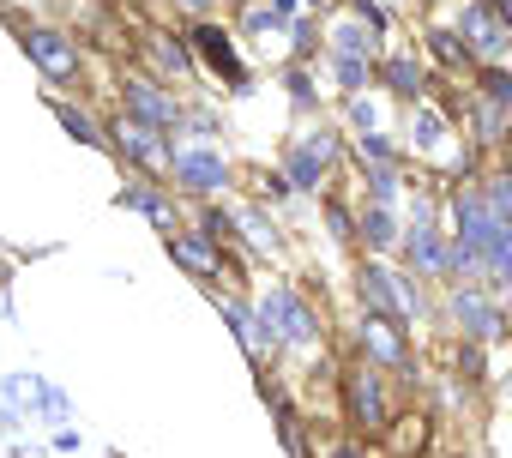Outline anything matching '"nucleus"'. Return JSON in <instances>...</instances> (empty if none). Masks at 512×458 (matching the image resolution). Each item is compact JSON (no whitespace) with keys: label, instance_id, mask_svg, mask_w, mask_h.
I'll return each instance as SVG.
<instances>
[{"label":"nucleus","instance_id":"obj_15","mask_svg":"<svg viewBox=\"0 0 512 458\" xmlns=\"http://www.w3.org/2000/svg\"><path fill=\"white\" fill-rule=\"evenodd\" d=\"M193 37H199V49H205V61H211L217 73H229V79L241 85V67H235V55H229V37H223V31H211V25H199Z\"/></svg>","mask_w":512,"mask_h":458},{"label":"nucleus","instance_id":"obj_19","mask_svg":"<svg viewBox=\"0 0 512 458\" xmlns=\"http://www.w3.org/2000/svg\"><path fill=\"white\" fill-rule=\"evenodd\" d=\"M488 7H494V19H500V25L512 31V0H488Z\"/></svg>","mask_w":512,"mask_h":458},{"label":"nucleus","instance_id":"obj_8","mask_svg":"<svg viewBox=\"0 0 512 458\" xmlns=\"http://www.w3.org/2000/svg\"><path fill=\"white\" fill-rule=\"evenodd\" d=\"M362 356H368L374 368H404V338H398V320L368 314V320H362Z\"/></svg>","mask_w":512,"mask_h":458},{"label":"nucleus","instance_id":"obj_4","mask_svg":"<svg viewBox=\"0 0 512 458\" xmlns=\"http://www.w3.org/2000/svg\"><path fill=\"white\" fill-rule=\"evenodd\" d=\"M464 49L476 55V67H494V61L512 55V31L494 19L488 0H470V7H464Z\"/></svg>","mask_w":512,"mask_h":458},{"label":"nucleus","instance_id":"obj_9","mask_svg":"<svg viewBox=\"0 0 512 458\" xmlns=\"http://www.w3.org/2000/svg\"><path fill=\"white\" fill-rule=\"evenodd\" d=\"M169 169H175V181H187V187H199V193H211V187L229 175L217 151H175V157H169Z\"/></svg>","mask_w":512,"mask_h":458},{"label":"nucleus","instance_id":"obj_10","mask_svg":"<svg viewBox=\"0 0 512 458\" xmlns=\"http://www.w3.org/2000/svg\"><path fill=\"white\" fill-rule=\"evenodd\" d=\"M175 266H187L193 278H223V254L211 248V236H169Z\"/></svg>","mask_w":512,"mask_h":458},{"label":"nucleus","instance_id":"obj_17","mask_svg":"<svg viewBox=\"0 0 512 458\" xmlns=\"http://www.w3.org/2000/svg\"><path fill=\"white\" fill-rule=\"evenodd\" d=\"M428 49L452 67V73H464V67H476V55L464 49V37H452V31H428Z\"/></svg>","mask_w":512,"mask_h":458},{"label":"nucleus","instance_id":"obj_2","mask_svg":"<svg viewBox=\"0 0 512 458\" xmlns=\"http://www.w3.org/2000/svg\"><path fill=\"white\" fill-rule=\"evenodd\" d=\"M362 302H368V314H386V320H416V308H422L410 278L392 266H362Z\"/></svg>","mask_w":512,"mask_h":458},{"label":"nucleus","instance_id":"obj_18","mask_svg":"<svg viewBox=\"0 0 512 458\" xmlns=\"http://www.w3.org/2000/svg\"><path fill=\"white\" fill-rule=\"evenodd\" d=\"M61 121L73 127V139H85V145H103V133H97V121H91V115H79V109H67V103H61Z\"/></svg>","mask_w":512,"mask_h":458},{"label":"nucleus","instance_id":"obj_20","mask_svg":"<svg viewBox=\"0 0 512 458\" xmlns=\"http://www.w3.org/2000/svg\"><path fill=\"white\" fill-rule=\"evenodd\" d=\"M332 458H368V452H362V440H344V446H338Z\"/></svg>","mask_w":512,"mask_h":458},{"label":"nucleus","instance_id":"obj_6","mask_svg":"<svg viewBox=\"0 0 512 458\" xmlns=\"http://www.w3.org/2000/svg\"><path fill=\"white\" fill-rule=\"evenodd\" d=\"M115 145L133 157V163H151V169H163L175 151L163 145V127H151V121H133V115H121L115 121Z\"/></svg>","mask_w":512,"mask_h":458},{"label":"nucleus","instance_id":"obj_12","mask_svg":"<svg viewBox=\"0 0 512 458\" xmlns=\"http://www.w3.org/2000/svg\"><path fill=\"white\" fill-rule=\"evenodd\" d=\"M476 193H482V205H488L494 223H512V169H488V175H476Z\"/></svg>","mask_w":512,"mask_h":458},{"label":"nucleus","instance_id":"obj_14","mask_svg":"<svg viewBox=\"0 0 512 458\" xmlns=\"http://www.w3.org/2000/svg\"><path fill=\"white\" fill-rule=\"evenodd\" d=\"M476 91L512 115V67H506V61H494V67H476Z\"/></svg>","mask_w":512,"mask_h":458},{"label":"nucleus","instance_id":"obj_13","mask_svg":"<svg viewBox=\"0 0 512 458\" xmlns=\"http://www.w3.org/2000/svg\"><path fill=\"white\" fill-rule=\"evenodd\" d=\"M380 79H386L398 97H410V103H422V91H428V73H422L416 61H404V55H398V61H386V67H380Z\"/></svg>","mask_w":512,"mask_h":458},{"label":"nucleus","instance_id":"obj_21","mask_svg":"<svg viewBox=\"0 0 512 458\" xmlns=\"http://www.w3.org/2000/svg\"><path fill=\"white\" fill-rule=\"evenodd\" d=\"M187 7H211V0H187Z\"/></svg>","mask_w":512,"mask_h":458},{"label":"nucleus","instance_id":"obj_3","mask_svg":"<svg viewBox=\"0 0 512 458\" xmlns=\"http://www.w3.org/2000/svg\"><path fill=\"white\" fill-rule=\"evenodd\" d=\"M452 320H458L464 344H494V338L506 332V314L488 302L482 284H458V290H452Z\"/></svg>","mask_w":512,"mask_h":458},{"label":"nucleus","instance_id":"obj_5","mask_svg":"<svg viewBox=\"0 0 512 458\" xmlns=\"http://www.w3.org/2000/svg\"><path fill=\"white\" fill-rule=\"evenodd\" d=\"M25 55H31L55 85H67V79L79 73V43H73L67 31H25Z\"/></svg>","mask_w":512,"mask_h":458},{"label":"nucleus","instance_id":"obj_1","mask_svg":"<svg viewBox=\"0 0 512 458\" xmlns=\"http://www.w3.org/2000/svg\"><path fill=\"white\" fill-rule=\"evenodd\" d=\"M344 410H350V428L356 434H386L392 428V404H386V380L374 362H356L344 374Z\"/></svg>","mask_w":512,"mask_h":458},{"label":"nucleus","instance_id":"obj_16","mask_svg":"<svg viewBox=\"0 0 512 458\" xmlns=\"http://www.w3.org/2000/svg\"><path fill=\"white\" fill-rule=\"evenodd\" d=\"M362 236H368V248H392V242H398L392 205H368V211H362Z\"/></svg>","mask_w":512,"mask_h":458},{"label":"nucleus","instance_id":"obj_11","mask_svg":"<svg viewBox=\"0 0 512 458\" xmlns=\"http://www.w3.org/2000/svg\"><path fill=\"white\" fill-rule=\"evenodd\" d=\"M127 109H133V121H151V127H169V121H175V103H169L151 79H133V85H127Z\"/></svg>","mask_w":512,"mask_h":458},{"label":"nucleus","instance_id":"obj_7","mask_svg":"<svg viewBox=\"0 0 512 458\" xmlns=\"http://www.w3.org/2000/svg\"><path fill=\"white\" fill-rule=\"evenodd\" d=\"M404 260L422 272V278H446V229H434L428 217L404 236Z\"/></svg>","mask_w":512,"mask_h":458}]
</instances>
